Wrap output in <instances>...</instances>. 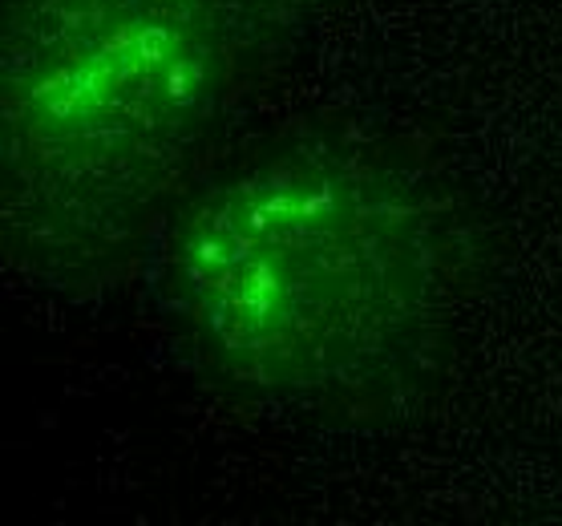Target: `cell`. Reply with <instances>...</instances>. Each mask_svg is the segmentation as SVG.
<instances>
[{"mask_svg":"<svg viewBox=\"0 0 562 526\" xmlns=\"http://www.w3.org/2000/svg\"><path fill=\"white\" fill-rule=\"evenodd\" d=\"M319 0H9L0 194L9 247L93 264L187 179L247 69Z\"/></svg>","mask_w":562,"mask_h":526,"instance_id":"1","label":"cell"},{"mask_svg":"<svg viewBox=\"0 0 562 526\" xmlns=\"http://www.w3.org/2000/svg\"><path fill=\"white\" fill-rule=\"evenodd\" d=\"M158 288L223 377L271 398H340L425 340L441 244L429 203L393 170L280 155L187 203Z\"/></svg>","mask_w":562,"mask_h":526,"instance_id":"2","label":"cell"}]
</instances>
